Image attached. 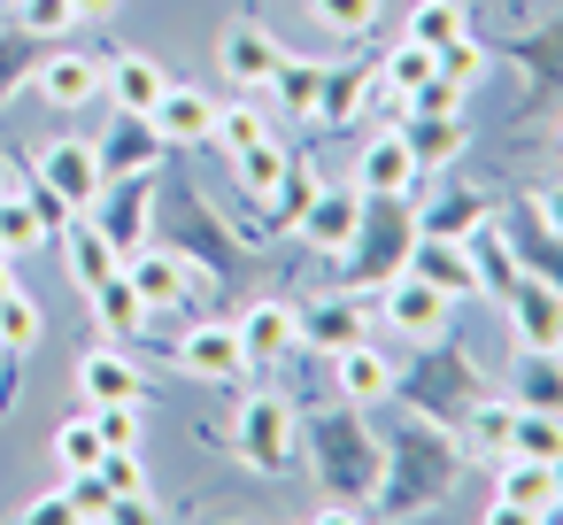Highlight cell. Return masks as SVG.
Masks as SVG:
<instances>
[{"instance_id": "obj_38", "label": "cell", "mask_w": 563, "mask_h": 525, "mask_svg": "<svg viewBox=\"0 0 563 525\" xmlns=\"http://www.w3.org/2000/svg\"><path fill=\"white\" fill-rule=\"evenodd\" d=\"M271 201H278V209H271V240H278V232H294V225H301V209L317 201V171L286 155V178H278V194H271Z\"/></svg>"}, {"instance_id": "obj_28", "label": "cell", "mask_w": 563, "mask_h": 525, "mask_svg": "<svg viewBox=\"0 0 563 525\" xmlns=\"http://www.w3.org/2000/svg\"><path fill=\"white\" fill-rule=\"evenodd\" d=\"M401 140H409L417 171H448V163H463L471 124H463V117H409V124H401Z\"/></svg>"}, {"instance_id": "obj_18", "label": "cell", "mask_w": 563, "mask_h": 525, "mask_svg": "<svg viewBox=\"0 0 563 525\" xmlns=\"http://www.w3.org/2000/svg\"><path fill=\"white\" fill-rule=\"evenodd\" d=\"M278 55H286V47H278L263 24H232V32L217 40V70H224L232 86H247V94H263V86H271Z\"/></svg>"}, {"instance_id": "obj_9", "label": "cell", "mask_w": 563, "mask_h": 525, "mask_svg": "<svg viewBox=\"0 0 563 525\" xmlns=\"http://www.w3.org/2000/svg\"><path fill=\"white\" fill-rule=\"evenodd\" d=\"M40 186L55 194V201H70V209H93L101 201V147L93 140H47L40 147Z\"/></svg>"}, {"instance_id": "obj_36", "label": "cell", "mask_w": 563, "mask_h": 525, "mask_svg": "<svg viewBox=\"0 0 563 525\" xmlns=\"http://www.w3.org/2000/svg\"><path fill=\"white\" fill-rule=\"evenodd\" d=\"M471 32V9L463 0H417L409 9V40H424V47H448V40H463Z\"/></svg>"}, {"instance_id": "obj_49", "label": "cell", "mask_w": 563, "mask_h": 525, "mask_svg": "<svg viewBox=\"0 0 563 525\" xmlns=\"http://www.w3.org/2000/svg\"><path fill=\"white\" fill-rule=\"evenodd\" d=\"M55 517H70V494H63V486H47V494L24 502V525H55Z\"/></svg>"}, {"instance_id": "obj_8", "label": "cell", "mask_w": 563, "mask_h": 525, "mask_svg": "<svg viewBox=\"0 0 563 525\" xmlns=\"http://www.w3.org/2000/svg\"><path fill=\"white\" fill-rule=\"evenodd\" d=\"M501 471H494V510L486 517H555V456H494Z\"/></svg>"}, {"instance_id": "obj_11", "label": "cell", "mask_w": 563, "mask_h": 525, "mask_svg": "<svg viewBox=\"0 0 563 525\" xmlns=\"http://www.w3.org/2000/svg\"><path fill=\"white\" fill-rule=\"evenodd\" d=\"M178 371L201 379V386H240L247 379V348L232 325H186L178 332Z\"/></svg>"}, {"instance_id": "obj_12", "label": "cell", "mask_w": 563, "mask_h": 525, "mask_svg": "<svg viewBox=\"0 0 563 525\" xmlns=\"http://www.w3.org/2000/svg\"><path fill=\"white\" fill-rule=\"evenodd\" d=\"M147 201H155V171H132V178H109L101 201H93L86 217L132 255V248H147Z\"/></svg>"}, {"instance_id": "obj_47", "label": "cell", "mask_w": 563, "mask_h": 525, "mask_svg": "<svg viewBox=\"0 0 563 525\" xmlns=\"http://www.w3.org/2000/svg\"><path fill=\"white\" fill-rule=\"evenodd\" d=\"M70 24H78L70 0H16V32H24V40H63Z\"/></svg>"}, {"instance_id": "obj_50", "label": "cell", "mask_w": 563, "mask_h": 525, "mask_svg": "<svg viewBox=\"0 0 563 525\" xmlns=\"http://www.w3.org/2000/svg\"><path fill=\"white\" fill-rule=\"evenodd\" d=\"M532 217H540L548 240H563V186H540V194H532Z\"/></svg>"}, {"instance_id": "obj_48", "label": "cell", "mask_w": 563, "mask_h": 525, "mask_svg": "<svg viewBox=\"0 0 563 525\" xmlns=\"http://www.w3.org/2000/svg\"><path fill=\"white\" fill-rule=\"evenodd\" d=\"M24 70H32V40L16 32V40H0V94H9V86H16Z\"/></svg>"}, {"instance_id": "obj_15", "label": "cell", "mask_w": 563, "mask_h": 525, "mask_svg": "<svg viewBox=\"0 0 563 525\" xmlns=\"http://www.w3.org/2000/svg\"><path fill=\"white\" fill-rule=\"evenodd\" d=\"M147 124H155V140H163V147H209V124H217V101H209L201 86H178V78H170Z\"/></svg>"}, {"instance_id": "obj_13", "label": "cell", "mask_w": 563, "mask_h": 525, "mask_svg": "<svg viewBox=\"0 0 563 525\" xmlns=\"http://www.w3.org/2000/svg\"><path fill=\"white\" fill-rule=\"evenodd\" d=\"M55 240H63V263H70L78 294H93L101 278H117V271H124V248H117V240H109V232H101L86 209H70V225H63Z\"/></svg>"}, {"instance_id": "obj_23", "label": "cell", "mask_w": 563, "mask_h": 525, "mask_svg": "<svg viewBox=\"0 0 563 525\" xmlns=\"http://www.w3.org/2000/svg\"><path fill=\"white\" fill-rule=\"evenodd\" d=\"M147 394V379L132 371V356H117V348H86L78 356V402L93 409V402H140Z\"/></svg>"}, {"instance_id": "obj_43", "label": "cell", "mask_w": 563, "mask_h": 525, "mask_svg": "<svg viewBox=\"0 0 563 525\" xmlns=\"http://www.w3.org/2000/svg\"><path fill=\"white\" fill-rule=\"evenodd\" d=\"M78 409H86V402H78ZM93 425H101L109 448H132V440L147 433V394H140V402H93Z\"/></svg>"}, {"instance_id": "obj_6", "label": "cell", "mask_w": 563, "mask_h": 525, "mask_svg": "<svg viewBox=\"0 0 563 525\" xmlns=\"http://www.w3.org/2000/svg\"><path fill=\"white\" fill-rule=\"evenodd\" d=\"M501 317H509V340H517L525 356H555V348H563V286H555V278L517 271Z\"/></svg>"}, {"instance_id": "obj_35", "label": "cell", "mask_w": 563, "mask_h": 525, "mask_svg": "<svg viewBox=\"0 0 563 525\" xmlns=\"http://www.w3.org/2000/svg\"><path fill=\"white\" fill-rule=\"evenodd\" d=\"M40 332H47V309H40L24 286H9V294H0V348L32 356V348H40Z\"/></svg>"}, {"instance_id": "obj_32", "label": "cell", "mask_w": 563, "mask_h": 525, "mask_svg": "<svg viewBox=\"0 0 563 525\" xmlns=\"http://www.w3.org/2000/svg\"><path fill=\"white\" fill-rule=\"evenodd\" d=\"M86 302H93V317H101L117 340H140V332H147V302L132 294V278H124V271H117V278H101Z\"/></svg>"}, {"instance_id": "obj_52", "label": "cell", "mask_w": 563, "mask_h": 525, "mask_svg": "<svg viewBox=\"0 0 563 525\" xmlns=\"http://www.w3.org/2000/svg\"><path fill=\"white\" fill-rule=\"evenodd\" d=\"M70 9H78V17H109V9H117V0H70Z\"/></svg>"}, {"instance_id": "obj_26", "label": "cell", "mask_w": 563, "mask_h": 525, "mask_svg": "<svg viewBox=\"0 0 563 525\" xmlns=\"http://www.w3.org/2000/svg\"><path fill=\"white\" fill-rule=\"evenodd\" d=\"M509 425H517V402H509L501 386H486V394L455 417V440H463L471 456H509Z\"/></svg>"}, {"instance_id": "obj_1", "label": "cell", "mask_w": 563, "mask_h": 525, "mask_svg": "<svg viewBox=\"0 0 563 525\" xmlns=\"http://www.w3.org/2000/svg\"><path fill=\"white\" fill-rule=\"evenodd\" d=\"M309 463H317V486H324V510H317V517H363V510H378L386 440L363 425V402L317 409V425H309Z\"/></svg>"}, {"instance_id": "obj_7", "label": "cell", "mask_w": 563, "mask_h": 525, "mask_svg": "<svg viewBox=\"0 0 563 525\" xmlns=\"http://www.w3.org/2000/svg\"><path fill=\"white\" fill-rule=\"evenodd\" d=\"M448 309H455V302H448L440 286H424L417 271H394V278L378 286V317H386L401 340H417V348H424V340H448Z\"/></svg>"}, {"instance_id": "obj_20", "label": "cell", "mask_w": 563, "mask_h": 525, "mask_svg": "<svg viewBox=\"0 0 563 525\" xmlns=\"http://www.w3.org/2000/svg\"><path fill=\"white\" fill-rule=\"evenodd\" d=\"M32 78H40L47 109H86V101H101L109 63H93V55H47V63H32Z\"/></svg>"}, {"instance_id": "obj_10", "label": "cell", "mask_w": 563, "mask_h": 525, "mask_svg": "<svg viewBox=\"0 0 563 525\" xmlns=\"http://www.w3.org/2000/svg\"><path fill=\"white\" fill-rule=\"evenodd\" d=\"M232 332H240V348H247V371H271V363H286V356L301 348V309H294V302H247V309L232 317Z\"/></svg>"}, {"instance_id": "obj_42", "label": "cell", "mask_w": 563, "mask_h": 525, "mask_svg": "<svg viewBox=\"0 0 563 525\" xmlns=\"http://www.w3.org/2000/svg\"><path fill=\"white\" fill-rule=\"evenodd\" d=\"M509 448H517V456H563V417H555V409H517Z\"/></svg>"}, {"instance_id": "obj_2", "label": "cell", "mask_w": 563, "mask_h": 525, "mask_svg": "<svg viewBox=\"0 0 563 525\" xmlns=\"http://www.w3.org/2000/svg\"><path fill=\"white\" fill-rule=\"evenodd\" d=\"M455 479H463V440L417 417L409 433H394V440H386V486H378V510L417 517V510H432Z\"/></svg>"}, {"instance_id": "obj_40", "label": "cell", "mask_w": 563, "mask_h": 525, "mask_svg": "<svg viewBox=\"0 0 563 525\" xmlns=\"http://www.w3.org/2000/svg\"><path fill=\"white\" fill-rule=\"evenodd\" d=\"M101 479H109V494H117V502H155V479H147L140 440H132V448H109V456H101Z\"/></svg>"}, {"instance_id": "obj_25", "label": "cell", "mask_w": 563, "mask_h": 525, "mask_svg": "<svg viewBox=\"0 0 563 525\" xmlns=\"http://www.w3.org/2000/svg\"><path fill=\"white\" fill-rule=\"evenodd\" d=\"M93 147H101V178H132V171H155V163H163L155 124H147V117H124V109H117V132L93 140Z\"/></svg>"}, {"instance_id": "obj_29", "label": "cell", "mask_w": 563, "mask_h": 525, "mask_svg": "<svg viewBox=\"0 0 563 525\" xmlns=\"http://www.w3.org/2000/svg\"><path fill=\"white\" fill-rule=\"evenodd\" d=\"M486 217H494V201H486V194H440V201H424V209H417V232H432V240H471Z\"/></svg>"}, {"instance_id": "obj_51", "label": "cell", "mask_w": 563, "mask_h": 525, "mask_svg": "<svg viewBox=\"0 0 563 525\" xmlns=\"http://www.w3.org/2000/svg\"><path fill=\"white\" fill-rule=\"evenodd\" d=\"M9 286H24V278H16V255L0 248V294H9Z\"/></svg>"}, {"instance_id": "obj_39", "label": "cell", "mask_w": 563, "mask_h": 525, "mask_svg": "<svg viewBox=\"0 0 563 525\" xmlns=\"http://www.w3.org/2000/svg\"><path fill=\"white\" fill-rule=\"evenodd\" d=\"M101 456H109V440H101L93 409L63 417V433H55V463H63V471H86V463H101Z\"/></svg>"}, {"instance_id": "obj_46", "label": "cell", "mask_w": 563, "mask_h": 525, "mask_svg": "<svg viewBox=\"0 0 563 525\" xmlns=\"http://www.w3.org/2000/svg\"><path fill=\"white\" fill-rule=\"evenodd\" d=\"M63 494H70V517H109V510H117V494H109L101 463H86V471H63Z\"/></svg>"}, {"instance_id": "obj_3", "label": "cell", "mask_w": 563, "mask_h": 525, "mask_svg": "<svg viewBox=\"0 0 563 525\" xmlns=\"http://www.w3.org/2000/svg\"><path fill=\"white\" fill-rule=\"evenodd\" d=\"M409 248H417V201L409 194H363V225L340 248V286L347 294L386 286L394 271H409Z\"/></svg>"}, {"instance_id": "obj_21", "label": "cell", "mask_w": 563, "mask_h": 525, "mask_svg": "<svg viewBox=\"0 0 563 525\" xmlns=\"http://www.w3.org/2000/svg\"><path fill=\"white\" fill-rule=\"evenodd\" d=\"M409 271H417L424 286H440L448 302H471V294H478V271H471V248H463V240H432V232H417Z\"/></svg>"}, {"instance_id": "obj_44", "label": "cell", "mask_w": 563, "mask_h": 525, "mask_svg": "<svg viewBox=\"0 0 563 525\" xmlns=\"http://www.w3.org/2000/svg\"><path fill=\"white\" fill-rule=\"evenodd\" d=\"M517 55L532 63V94H555V86H563V17H555L540 40H525Z\"/></svg>"}, {"instance_id": "obj_24", "label": "cell", "mask_w": 563, "mask_h": 525, "mask_svg": "<svg viewBox=\"0 0 563 525\" xmlns=\"http://www.w3.org/2000/svg\"><path fill=\"white\" fill-rule=\"evenodd\" d=\"M163 86H170V70H163V63H147V55H117V63H109V78H101V94H109L124 117H155Z\"/></svg>"}, {"instance_id": "obj_17", "label": "cell", "mask_w": 563, "mask_h": 525, "mask_svg": "<svg viewBox=\"0 0 563 525\" xmlns=\"http://www.w3.org/2000/svg\"><path fill=\"white\" fill-rule=\"evenodd\" d=\"M355 225H363V194L355 186H317V201L301 209V240L317 248V255H340L347 240H355Z\"/></svg>"}, {"instance_id": "obj_33", "label": "cell", "mask_w": 563, "mask_h": 525, "mask_svg": "<svg viewBox=\"0 0 563 525\" xmlns=\"http://www.w3.org/2000/svg\"><path fill=\"white\" fill-rule=\"evenodd\" d=\"M432 70H440V47H424V40H409V32L378 55V86H394V94H417Z\"/></svg>"}, {"instance_id": "obj_31", "label": "cell", "mask_w": 563, "mask_h": 525, "mask_svg": "<svg viewBox=\"0 0 563 525\" xmlns=\"http://www.w3.org/2000/svg\"><path fill=\"white\" fill-rule=\"evenodd\" d=\"M47 240V217H40V186L32 194H16L9 178H0V248L9 255H32Z\"/></svg>"}, {"instance_id": "obj_34", "label": "cell", "mask_w": 563, "mask_h": 525, "mask_svg": "<svg viewBox=\"0 0 563 525\" xmlns=\"http://www.w3.org/2000/svg\"><path fill=\"white\" fill-rule=\"evenodd\" d=\"M232 171H240V194H247V201H271L278 178H286V140H255V147H240Z\"/></svg>"}, {"instance_id": "obj_27", "label": "cell", "mask_w": 563, "mask_h": 525, "mask_svg": "<svg viewBox=\"0 0 563 525\" xmlns=\"http://www.w3.org/2000/svg\"><path fill=\"white\" fill-rule=\"evenodd\" d=\"M317 86H324V63L278 55V70H271V109L294 117V124H317Z\"/></svg>"}, {"instance_id": "obj_16", "label": "cell", "mask_w": 563, "mask_h": 525, "mask_svg": "<svg viewBox=\"0 0 563 525\" xmlns=\"http://www.w3.org/2000/svg\"><path fill=\"white\" fill-rule=\"evenodd\" d=\"M355 194H409L417 186V155H409V140H401V124H386L378 140H363V155H355V178H347Z\"/></svg>"}, {"instance_id": "obj_41", "label": "cell", "mask_w": 563, "mask_h": 525, "mask_svg": "<svg viewBox=\"0 0 563 525\" xmlns=\"http://www.w3.org/2000/svg\"><path fill=\"white\" fill-rule=\"evenodd\" d=\"M209 140H217L224 155H240V147H255V140H271V117H263L255 101H232V109H217V124H209Z\"/></svg>"}, {"instance_id": "obj_37", "label": "cell", "mask_w": 563, "mask_h": 525, "mask_svg": "<svg viewBox=\"0 0 563 525\" xmlns=\"http://www.w3.org/2000/svg\"><path fill=\"white\" fill-rule=\"evenodd\" d=\"M309 17L332 40H371L378 32V0H309Z\"/></svg>"}, {"instance_id": "obj_4", "label": "cell", "mask_w": 563, "mask_h": 525, "mask_svg": "<svg viewBox=\"0 0 563 525\" xmlns=\"http://www.w3.org/2000/svg\"><path fill=\"white\" fill-rule=\"evenodd\" d=\"M486 386H494V379H486L463 348H440V340H424V363H417V371H394V402H401L409 417L440 425V433H455V417H463Z\"/></svg>"}, {"instance_id": "obj_5", "label": "cell", "mask_w": 563, "mask_h": 525, "mask_svg": "<svg viewBox=\"0 0 563 525\" xmlns=\"http://www.w3.org/2000/svg\"><path fill=\"white\" fill-rule=\"evenodd\" d=\"M232 456L255 471V479H286L301 463V417L286 394H247L232 409Z\"/></svg>"}, {"instance_id": "obj_19", "label": "cell", "mask_w": 563, "mask_h": 525, "mask_svg": "<svg viewBox=\"0 0 563 525\" xmlns=\"http://www.w3.org/2000/svg\"><path fill=\"white\" fill-rule=\"evenodd\" d=\"M332 363V386H340V402H386L394 394V356L386 348H371V340H347L340 356H324Z\"/></svg>"}, {"instance_id": "obj_53", "label": "cell", "mask_w": 563, "mask_h": 525, "mask_svg": "<svg viewBox=\"0 0 563 525\" xmlns=\"http://www.w3.org/2000/svg\"><path fill=\"white\" fill-rule=\"evenodd\" d=\"M555 517H563V456H555Z\"/></svg>"}, {"instance_id": "obj_30", "label": "cell", "mask_w": 563, "mask_h": 525, "mask_svg": "<svg viewBox=\"0 0 563 525\" xmlns=\"http://www.w3.org/2000/svg\"><path fill=\"white\" fill-rule=\"evenodd\" d=\"M509 402L563 417V348H555V356H525V348H517V386H509Z\"/></svg>"}, {"instance_id": "obj_45", "label": "cell", "mask_w": 563, "mask_h": 525, "mask_svg": "<svg viewBox=\"0 0 563 525\" xmlns=\"http://www.w3.org/2000/svg\"><path fill=\"white\" fill-rule=\"evenodd\" d=\"M486 70H494V63H486V47H478V40H471V32H463V40H448V47H440V78H455V86H463V94H478V86H486Z\"/></svg>"}, {"instance_id": "obj_54", "label": "cell", "mask_w": 563, "mask_h": 525, "mask_svg": "<svg viewBox=\"0 0 563 525\" xmlns=\"http://www.w3.org/2000/svg\"><path fill=\"white\" fill-rule=\"evenodd\" d=\"M555 155H563V140H555Z\"/></svg>"}, {"instance_id": "obj_22", "label": "cell", "mask_w": 563, "mask_h": 525, "mask_svg": "<svg viewBox=\"0 0 563 525\" xmlns=\"http://www.w3.org/2000/svg\"><path fill=\"white\" fill-rule=\"evenodd\" d=\"M371 101H378V63H340L317 86V124H355Z\"/></svg>"}, {"instance_id": "obj_14", "label": "cell", "mask_w": 563, "mask_h": 525, "mask_svg": "<svg viewBox=\"0 0 563 525\" xmlns=\"http://www.w3.org/2000/svg\"><path fill=\"white\" fill-rule=\"evenodd\" d=\"M347 340H371V309H363V294H324V302H309L301 309V348H317V356H340Z\"/></svg>"}]
</instances>
